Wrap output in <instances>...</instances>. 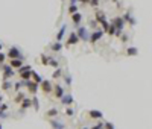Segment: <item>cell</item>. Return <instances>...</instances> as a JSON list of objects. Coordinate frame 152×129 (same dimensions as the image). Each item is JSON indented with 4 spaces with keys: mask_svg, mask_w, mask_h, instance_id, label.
<instances>
[{
    "mask_svg": "<svg viewBox=\"0 0 152 129\" xmlns=\"http://www.w3.org/2000/svg\"><path fill=\"white\" fill-rule=\"evenodd\" d=\"M78 43H79V38L76 36V34H75V32H72V34L69 35V38H67V43H66V44L70 47V46H76Z\"/></svg>",
    "mask_w": 152,
    "mask_h": 129,
    "instance_id": "cell-10",
    "label": "cell"
},
{
    "mask_svg": "<svg viewBox=\"0 0 152 129\" xmlns=\"http://www.w3.org/2000/svg\"><path fill=\"white\" fill-rule=\"evenodd\" d=\"M23 66H24V61L23 59H9V67L14 68V70L15 68L18 70V68H21Z\"/></svg>",
    "mask_w": 152,
    "mask_h": 129,
    "instance_id": "cell-9",
    "label": "cell"
},
{
    "mask_svg": "<svg viewBox=\"0 0 152 129\" xmlns=\"http://www.w3.org/2000/svg\"><path fill=\"white\" fill-rule=\"evenodd\" d=\"M104 34H105V32H104V30H102V29H96V30L93 32V34H91V35H90V38H88V41L91 43V44H96V43H97V41H99V40L102 38V36H104Z\"/></svg>",
    "mask_w": 152,
    "mask_h": 129,
    "instance_id": "cell-5",
    "label": "cell"
},
{
    "mask_svg": "<svg viewBox=\"0 0 152 129\" xmlns=\"http://www.w3.org/2000/svg\"><path fill=\"white\" fill-rule=\"evenodd\" d=\"M61 2H64V0H61Z\"/></svg>",
    "mask_w": 152,
    "mask_h": 129,
    "instance_id": "cell-46",
    "label": "cell"
},
{
    "mask_svg": "<svg viewBox=\"0 0 152 129\" xmlns=\"http://www.w3.org/2000/svg\"><path fill=\"white\" fill-rule=\"evenodd\" d=\"M21 109H29L32 108V102H31V97H24V100L21 102Z\"/></svg>",
    "mask_w": 152,
    "mask_h": 129,
    "instance_id": "cell-19",
    "label": "cell"
},
{
    "mask_svg": "<svg viewBox=\"0 0 152 129\" xmlns=\"http://www.w3.org/2000/svg\"><path fill=\"white\" fill-rule=\"evenodd\" d=\"M82 129H88V128H82Z\"/></svg>",
    "mask_w": 152,
    "mask_h": 129,
    "instance_id": "cell-45",
    "label": "cell"
},
{
    "mask_svg": "<svg viewBox=\"0 0 152 129\" xmlns=\"http://www.w3.org/2000/svg\"><path fill=\"white\" fill-rule=\"evenodd\" d=\"M2 49H3V46H2V43H0V52H2Z\"/></svg>",
    "mask_w": 152,
    "mask_h": 129,
    "instance_id": "cell-43",
    "label": "cell"
},
{
    "mask_svg": "<svg viewBox=\"0 0 152 129\" xmlns=\"http://www.w3.org/2000/svg\"><path fill=\"white\" fill-rule=\"evenodd\" d=\"M96 24H97L96 21H90V26H91V28H96Z\"/></svg>",
    "mask_w": 152,
    "mask_h": 129,
    "instance_id": "cell-39",
    "label": "cell"
},
{
    "mask_svg": "<svg viewBox=\"0 0 152 129\" xmlns=\"http://www.w3.org/2000/svg\"><path fill=\"white\" fill-rule=\"evenodd\" d=\"M26 88H28V91L32 94V96H37L38 90H40V85L32 82V80H26Z\"/></svg>",
    "mask_w": 152,
    "mask_h": 129,
    "instance_id": "cell-6",
    "label": "cell"
},
{
    "mask_svg": "<svg viewBox=\"0 0 152 129\" xmlns=\"http://www.w3.org/2000/svg\"><path fill=\"white\" fill-rule=\"evenodd\" d=\"M47 66H50V67H53V68H59V66H61V64H59L58 59H55V58H50V56H49V64H47Z\"/></svg>",
    "mask_w": 152,
    "mask_h": 129,
    "instance_id": "cell-22",
    "label": "cell"
},
{
    "mask_svg": "<svg viewBox=\"0 0 152 129\" xmlns=\"http://www.w3.org/2000/svg\"><path fill=\"white\" fill-rule=\"evenodd\" d=\"M66 114H67L69 117H72V115L75 114V111H73V108H70V106H69V108L66 109Z\"/></svg>",
    "mask_w": 152,
    "mask_h": 129,
    "instance_id": "cell-33",
    "label": "cell"
},
{
    "mask_svg": "<svg viewBox=\"0 0 152 129\" xmlns=\"http://www.w3.org/2000/svg\"><path fill=\"white\" fill-rule=\"evenodd\" d=\"M88 117L90 119H94V120H100L102 117H104V114H102L99 109H90L88 111Z\"/></svg>",
    "mask_w": 152,
    "mask_h": 129,
    "instance_id": "cell-12",
    "label": "cell"
},
{
    "mask_svg": "<svg viewBox=\"0 0 152 129\" xmlns=\"http://www.w3.org/2000/svg\"><path fill=\"white\" fill-rule=\"evenodd\" d=\"M120 40H122V43H126V41H129V36L128 35H122Z\"/></svg>",
    "mask_w": 152,
    "mask_h": 129,
    "instance_id": "cell-37",
    "label": "cell"
},
{
    "mask_svg": "<svg viewBox=\"0 0 152 129\" xmlns=\"http://www.w3.org/2000/svg\"><path fill=\"white\" fill-rule=\"evenodd\" d=\"M2 70H3V80H11V78L15 74L14 68H11L9 64H2Z\"/></svg>",
    "mask_w": 152,
    "mask_h": 129,
    "instance_id": "cell-4",
    "label": "cell"
},
{
    "mask_svg": "<svg viewBox=\"0 0 152 129\" xmlns=\"http://www.w3.org/2000/svg\"><path fill=\"white\" fill-rule=\"evenodd\" d=\"M72 20H73L75 26H79L81 21H82V15H81L79 12H75V14H72Z\"/></svg>",
    "mask_w": 152,
    "mask_h": 129,
    "instance_id": "cell-17",
    "label": "cell"
},
{
    "mask_svg": "<svg viewBox=\"0 0 152 129\" xmlns=\"http://www.w3.org/2000/svg\"><path fill=\"white\" fill-rule=\"evenodd\" d=\"M99 2H100V0H90V5H91V6H97V5H99Z\"/></svg>",
    "mask_w": 152,
    "mask_h": 129,
    "instance_id": "cell-36",
    "label": "cell"
},
{
    "mask_svg": "<svg viewBox=\"0 0 152 129\" xmlns=\"http://www.w3.org/2000/svg\"><path fill=\"white\" fill-rule=\"evenodd\" d=\"M5 61H6V55L3 52H0V64H5Z\"/></svg>",
    "mask_w": 152,
    "mask_h": 129,
    "instance_id": "cell-32",
    "label": "cell"
},
{
    "mask_svg": "<svg viewBox=\"0 0 152 129\" xmlns=\"http://www.w3.org/2000/svg\"><path fill=\"white\" fill-rule=\"evenodd\" d=\"M31 74H32V70L18 68V76H20L21 80H31Z\"/></svg>",
    "mask_w": 152,
    "mask_h": 129,
    "instance_id": "cell-8",
    "label": "cell"
},
{
    "mask_svg": "<svg viewBox=\"0 0 152 129\" xmlns=\"http://www.w3.org/2000/svg\"><path fill=\"white\" fill-rule=\"evenodd\" d=\"M62 76H64V80H66V85L70 87V85H72V76H70V73H64Z\"/></svg>",
    "mask_w": 152,
    "mask_h": 129,
    "instance_id": "cell-29",
    "label": "cell"
},
{
    "mask_svg": "<svg viewBox=\"0 0 152 129\" xmlns=\"http://www.w3.org/2000/svg\"><path fill=\"white\" fill-rule=\"evenodd\" d=\"M31 102H32V106H34V108L38 111L40 109V100H38V97L37 96H34V97H31Z\"/></svg>",
    "mask_w": 152,
    "mask_h": 129,
    "instance_id": "cell-27",
    "label": "cell"
},
{
    "mask_svg": "<svg viewBox=\"0 0 152 129\" xmlns=\"http://www.w3.org/2000/svg\"><path fill=\"white\" fill-rule=\"evenodd\" d=\"M126 55L128 56H137L138 55V49H137V47H128V49H126Z\"/></svg>",
    "mask_w": 152,
    "mask_h": 129,
    "instance_id": "cell-23",
    "label": "cell"
},
{
    "mask_svg": "<svg viewBox=\"0 0 152 129\" xmlns=\"http://www.w3.org/2000/svg\"><path fill=\"white\" fill-rule=\"evenodd\" d=\"M94 21L96 23H104V21H107V18H105V14L102 12V11H96V14H94Z\"/></svg>",
    "mask_w": 152,
    "mask_h": 129,
    "instance_id": "cell-15",
    "label": "cell"
},
{
    "mask_svg": "<svg viewBox=\"0 0 152 129\" xmlns=\"http://www.w3.org/2000/svg\"><path fill=\"white\" fill-rule=\"evenodd\" d=\"M128 23H129V24H131L132 28H134V24H135V18H132V17H131V18L128 20Z\"/></svg>",
    "mask_w": 152,
    "mask_h": 129,
    "instance_id": "cell-38",
    "label": "cell"
},
{
    "mask_svg": "<svg viewBox=\"0 0 152 129\" xmlns=\"http://www.w3.org/2000/svg\"><path fill=\"white\" fill-rule=\"evenodd\" d=\"M31 80H32V82H35V84H38V85H40V84H41V80H43V78H41L40 74L37 73V72H34V70H32V74H31Z\"/></svg>",
    "mask_w": 152,
    "mask_h": 129,
    "instance_id": "cell-18",
    "label": "cell"
},
{
    "mask_svg": "<svg viewBox=\"0 0 152 129\" xmlns=\"http://www.w3.org/2000/svg\"><path fill=\"white\" fill-rule=\"evenodd\" d=\"M50 49H52L53 52H61V50H62V43L55 41V43H53V44L50 46Z\"/></svg>",
    "mask_w": 152,
    "mask_h": 129,
    "instance_id": "cell-26",
    "label": "cell"
},
{
    "mask_svg": "<svg viewBox=\"0 0 152 129\" xmlns=\"http://www.w3.org/2000/svg\"><path fill=\"white\" fill-rule=\"evenodd\" d=\"M75 12H78V6H76V5H70V6H69V14L72 15Z\"/></svg>",
    "mask_w": 152,
    "mask_h": 129,
    "instance_id": "cell-30",
    "label": "cell"
},
{
    "mask_svg": "<svg viewBox=\"0 0 152 129\" xmlns=\"http://www.w3.org/2000/svg\"><path fill=\"white\" fill-rule=\"evenodd\" d=\"M59 100H61V105L62 106H70V105H73V102H75L72 94H64Z\"/></svg>",
    "mask_w": 152,
    "mask_h": 129,
    "instance_id": "cell-7",
    "label": "cell"
},
{
    "mask_svg": "<svg viewBox=\"0 0 152 129\" xmlns=\"http://www.w3.org/2000/svg\"><path fill=\"white\" fill-rule=\"evenodd\" d=\"M116 32H117V30H116V28H114V26L110 23V26H108V29H107V34L111 36V35H116Z\"/></svg>",
    "mask_w": 152,
    "mask_h": 129,
    "instance_id": "cell-28",
    "label": "cell"
},
{
    "mask_svg": "<svg viewBox=\"0 0 152 129\" xmlns=\"http://www.w3.org/2000/svg\"><path fill=\"white\" fill-rule=\"evenodd\" d=\"M0 111H2V112H6V111H8V105H6V103H0Z\"/></svg>",
    "mask_w": 152,
    "mask_h": 129,
    "instance_id": "cell-34",
    "label": "cell"
},
{
    "mask_svg": "<svg viewBox=\"0 0 152 129\" xmlns=\"http://www.w3.org/2000/svg\"><path fill=\"white\" fill-rule=\"evenodd\" d=\"M40 90H41L46 96H49V94L52 93V90H53V84L50 82V80H47V79H43L41 84H40Z\"/></svg>",
    "mask_w": 152,
    "mask_h": 129,
    "instance_id": "cell-2",
    "label": "cell"
},
{
    "mask_svg": "<svg viewBox=\"0 0 152 129\" xmlns=\"http://www.w3.org/2000/svg\"><path fill=\"white\" fill-rule=\"evenodd\" d=\"M0 129H3V128H2V123H0Z\"/></svg>",
    "mask_w": 152,
    "mask_h": 129,
    "instance_id": "cell-44",
    "label": "cell"
},
{
    "mask_svg": "<svg viewBox=\"0 0 152 129\" xmlns=\"http://www.w3.org/2000/svg\"><path fill=\"white\" fill-rule=\"evenodd\" d=\"M41 64H43V66H46V67H47V64H49V56H46L44 53L41 55Z\"/></svg>",
    "mask_w": 152,
    "mask_h": 129,
    "instance_id": "cell-31",
    "label": "cell"
},
{
    "mask_svg": "<svg viewBox=\"0 0 152 129\" xmlns=\"http://www.w3.org/2000/svg\"><path fill=\"white\" fill-rule=\"evenodd\" d=\"M24 97H26V96H24V93H21V91H18V93L15 94V97H14V102H15V103H21V102L24 100Z\"/></svg>",
    "mask_w": 152,
    "mask_h": 129,
    "instance_id": "cell-24",
    "label": "cell"
},
{
    "mask_svg": "<svg viewBox=\"0 0 152 129\" xmlns=\"http://www.w3.org/2000/svg\"><path fill=\"white\" fill-rule=\"evenodd\" d=\"M104 126H105V129H114V125H113V123H110V122L104 123Z\"/></svg>",
    "mask_w": 152,
    "mask_h": 129,
    "instance_id": "cell-35",
    "label": "cell"
},
{
    "mask_svg": "<svg viewBox=\"0 0 152 129\" xmlns=\"http://www.w3.org/2000/svg\"><path fill=\"white\" fill-rule=\"evenodd\" d=\"M53 90H55V97H56L58 100L61 99L64 94H66V93H64V88L61 87V84H56V85H53Z\"/></svg>",
    "mask_w": 152,
    "mask_h": 129,
    "instance_id": "cell-13",
    "label": "cell"
},
{
    "mask_svg": "<svg viewBox=\"0 0 152 129\" xmlns=\"http://www.w3.org/2000/svg\"><path fill=\"white\" fill-rule=\"evenodd\" d=\"M0 103H3V96L0 94Z\"/></svg>",
    "mask_w": 152,
    "mask_h": 129,
    "instance_id": "cell-42",
    "label": "cell"
},
{
    "mask_svg": "<svg viewBox=\"0 0 152 129\" xmlns=\"http://www.w3.org/2000/svg\"><path fill=\"white\" fill-rule=\"evenodd\" d=\"M12 88L15 93H18V91H21V88H26V80H18V82L12 84Z\"/></svg>",
    "mask_w": 152,
    "mask_h": 129,
    "instance_id": "cell-14",
    "label": "cell"
},
{
    "mask_svg": "<svg viewBox=\"0 0 152 129\" xmlns=\"http://www.w3.org/2000/svg\"><path fill=\"white\" fill-rule=\"evenodd\" d=\"M62 68H55V72L52 73V79H61L62 78Z\"/></svg>",
    "mask_w": 152,
    "mask_h": 129,
    "instance_id": "cell-25",
    "label": "cell"
},
{
    "mask_svg": "<svg viewBox=\"0 0 152 129\" xmlns=\"http://www.w3.org/2000/svg\"><path fill=\"white\" fill-rule=\"evenodd\" d=\"M76 36L79 38V41L82 40V41H88L90 38V34H88V30H87V28H84V26H78V30L75 32Z\"/></svg>",
    "mask_w": 152,
    "mask_h": 129,
    "instance_id": "cell-3",
    "label": "cell"
},
{
    "mask_svg": "<svg viewBox=\"0 0 152 129\" xmlns=\"http://www.w3.org/2000/svg\"><path fill=\"white\" fill-rule=\"evenodd\" d=\"M78 2H81V3L85 5V3H90V0H78Z\"/></svg>",
    "mask_w": 152,
    "mask_h": 129,
    "instance_id": "cell-40",
    "label": "cell"
},
{
    "mask_svg": "<svg viewBox=\"0 0 152 129\" xmlns=\"http://www.w3.org/2000/svg\"><path fill=\"white\" fill-rule=\"evenodd\" d=\"M49 125L52 126V129H66V126H64V123L58 122L56 119H49Z\"/></svg>",
    "mask_w": 152,
    "mask_h": 129,
    "instance_id": "cell-11",
    "label": "cell"
},
{
    "mask_svg": "<svg viewBox=\"0 0 152 129\" xmlns=\"http://www.w3.org/2000/svg\"><path fill=\"white\" fill-rule=\"evenodd\" d=\"M58 114H59V109L58 108H50V109L46 112V117H47V119H55Z\"/></svg>",
    "mask_w": 152,
    "mask_h": 129,
    "instance_id": "cell-16",
    "label": "cell"
},
{
    "mask_svg": "<svg viewBox=\"0 0 152 129\" xmlns=\"http://www.w3.org/2000/svg\"><path fill=\"white\" fill-rule=\"evenodd\" d=\"M64 35H66V24H64L62 28L59 29V32L56 34V41H58V43H61V41H62V38H64Z\"/></svg>",
    "mask_w": 152,
    "mask_h": 129,
    "instance_id": "cell-21",
    "label": "cell"
},
{
    "mask_svg": "<svg viewBox=\"0 0 152 129\" xmlns=\"http://www.w3.org/2000/svg\"><path fill=\"white\" fill-rule=\"evenodd\" d=\"M76 2H78V0H70V5H76Z\"/></svg>",
    "mask_w": 152,
    "mask_h": 129,
    "instance_id": "cell-41",
    "label": "cell"
},
{
    "mask_svg": "<svg viewBox=\"0 0 152 129\" xmlns=\"http://www.w3.org/2000/svg\"><path fill=\"white\" fill-rule=\"evenodd\" d=\"M6 58H9V59H23V55H21V52H20L18 47L12 46V47H11V49L8 50Z\"/></svg>",
    "mask_w": 152,
    "mask_h": 129,
    "instance_id": "cell-1",
    "label": "cell"
},
{
    "mask_svg": "<svg viewBox=\"0 0 152 129\" xmlns=\"http://www.w3.org/2000/svg\"><path fill=\"white\" fill-rule=\"evenodd\" d=\"M2 90L3 91H11L12 90V80H3L2 82Z\"/></svg>",
    "mask_w": 152,
    "mask_h": 129,
    "instance_id": "cell-20",
    "label": "cell"
}]
</instances>
